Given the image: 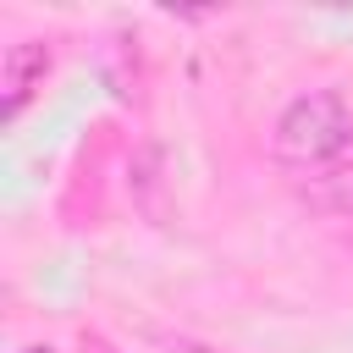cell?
<instances>
[{
  "label": "cell",
  "mask_w": 353,
  "mask_h": 353,
  "mask_svg": "<svg viewBox=\"0 0 353 353\" xmlns=\"http://www.w3.org/2000/svg\"><path fill=\"white\" fill-rule=\"evenodd\" d=\"M44 66H50V50L44 44H11L6 50V72H0V88H6V116H17L28 105V94L44 83Z\"/></svg>",
  "instance_id": "cell-2"
},
{
  "label": "cell",
  "mask_w": 353,
  "mask_h": 353,
  "mask_svg": "<svg viewBox=\"0 0 353 353\" xmlns=\"http://www.w3.org/2000/svg\"><path fill=\"white\" fill-rule=\"evenodd\" d=\"M309 199H314L320 210H331V215H353V160L336 165V171H325V176H314Z\"/></svg>",
  "instance_id": "cell-3"
},
{
  "label": "cell",
  "mask_w": 353,
  "mask_h": 353,
  "mask_svg": "<svg viewBox=\"0 0 353 353\" xmlns=\"http://www.w3.org/2000/svg\"><path fill=\"white\" fill-rule=\"evenodd\" d=\"M342 149H353V110L342 105V94L314 88V94H298L276 116V154L281 160L320 165V160H336Z\"/></svg>",
  "instance_id": "cell-1"
}]
</instances>
